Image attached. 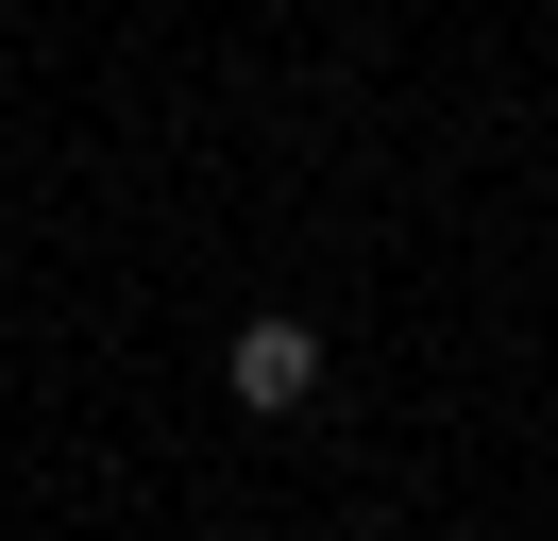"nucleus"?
I'll use <instances>...</instances> for the list:
<instances>
[{
  "label": "nucleus",
  "mask_w": 558,
  "mask_h": 541,
  "mask_svg": "<svg viewBox=\"0 0 558 541\" xmlns=\"http://www.w3.org/2000/svg\"><path fill=\"white\" fill-rule=\"evenodd\" d=\"M220 389H238L254 423H288V406H322V322H305V304H254V322L220 338Z\"/></svg>",
  "instance_id": "nucleus-1"
}]
</instances>
